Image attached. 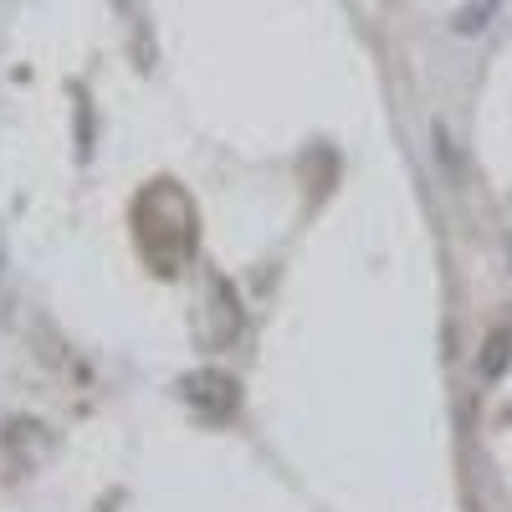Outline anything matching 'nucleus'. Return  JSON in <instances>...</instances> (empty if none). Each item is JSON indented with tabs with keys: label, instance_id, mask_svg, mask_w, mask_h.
<instances>
[{
	"label": "nucleus",
	"instance_id": "7ed1b4c3",
	"mask_svg": "<svg viewBox=\"0 0 512 512\" xmlns=\"http://www.w3.org/2000/svg\"><path fill=\"white\" fill-rule=\"evenodd\" d=\"M492 11H497V0H477V6H466V11L456 16V31H461V36H472V31H482Z\"/></svg>",
	"mask_w": 512,
	"mask_h": 512
},
{
	"label": "nucleus",
	"instance_id": "f03ea898",
	"mask_svg": "<svg viewBox=\"0 0 512 512\" xmlns=\"http://www.w3.org/2000/svg\"><path fill=\"white\" fill-rule=\"evenodd\" d=\"M185 400L200 415H210V420H226L241 395H236V379H226V374H190L185 379Z\"/></svg>",
	"mask_w": 512,
	"mask_h": 512
},
{
	"label": "nucleus",
	"instance_id": "f257e3e1",
	"mask_svg": "<svg viewBox=\"0 0 512 512\" xmlns=\"http://www.w3.org/2000/svg\"><path fill=\"white\" fill-rule=\"evenodd\" d=\"M159 195L149 190V195H139V246L154 256V262H164V236H169V246H175V267L185 262V256L195 251V205L169 185V216H159Z\"/></svg>",
	"mask_w": 512,
	"mask_h": 512
},
{
	"label": "nucleus",
	"instance_id": "20e7f679",
	"mask_svg": "<svg viewBox=\"0 0 512 512\" xmlns=\"http://www.w3.org/2000/svg\"><path fill=\"white\" fill-rule=\"evenodd\" d=\"M487 349H492V354H487V364H482V369H487V374H502V364H507V333H497Z\"/></svg>",
	"mask_w": 512,
	"mask_h": 512
}]
</instances>
